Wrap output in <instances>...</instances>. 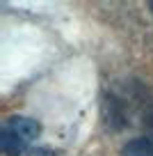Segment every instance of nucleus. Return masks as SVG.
<instances>
[{
    "instance_id": "obj_2",
    "label": "nucleus",
    "mask_w": 153,
    "mask_h": 156,
    "mask_svg": "<svg viewBox=\"0 0 153 156\" xmlns=\"http://www.w3.org/2000/svg\"><path fill=\"white\" fill-rule=\"evenodd\" d=\"M121 156H153V138H133L124 145Z\"/></svg>"
},
{
    "instance_id": "obj_1",
    "label": "nucleus",
    "mask_w": 153,
    "mask_h": 156,
    "mask_svg": "<svg viewBox=\"0 0 153 156\" xmlns=\"http://www.w3.org/2000/svg\"><path fill=\"white\" fill-rule=\"evenodd\" d=\"M41 133V124L32 117L14 115L0 126V147L7 156H19L32 145Z\"/></svg>"
},
{
    "instance_id": "obj_3",
    "label": "nucleus",
    "mask_w": 153,
    "mask_h": 156,
    "mask_svg": "<svg viewBox=\"0 0 153 156\" xmlns=\"http://www.w3.org/2000/svg\"><path fill=\"white\" fill-rule=\"evenodd\" d=\"M144 129H146L148 138H153V106L144 112Z\"/></svg>"
},
{
    "instance_id": "obj_4",
    "label": "nucleus",
    "mask_w": 153,
    "mask_h": 156,
    "mask_svg": "<svg viewBox=\"0 0 153 156\" xmlns=\"http://www.w3.org/2000/svg\"><path fill=\"white\" fill-rule=\"evenodd\" d=\"M151 14H153V2H151Z\"/></svg>"
}]
</instances>
